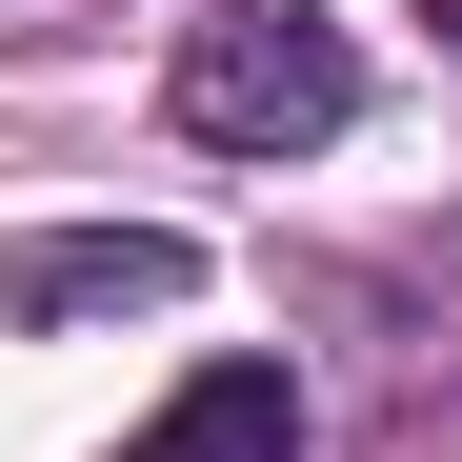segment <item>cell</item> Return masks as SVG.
<instances>
[{
	"mask_svg": "<svg viewBox=\"0 0 462 462\" xmlns=\"http://www.w3.org/2000/svg\"><path fill=\"white\" fill-rule=\"evenodd\" d=\"M362 121V41L322 21V0H201L181 21V141H221V162H301V141Z\"/></svg>",
	"mask_w": 462,
	"mask_h": 462,
	"instance_id": "1",
	"label": "cell"
},
{
	"mask_svg": "<svg viewBox=\"0 0 462 462\" xmlns=\"http://www.w3.org/2000/svg\"><path fill=\"white\" fill-rule=\"evenodd\" d=\"M201 242H162V221H60V242H0V322H141V301H181Z\"/></svg>",
	"mask_w": 462,
	"mask_h": 462,
	"instance_id": "2",
	"label": "cell"
},
{
	"mask_svg": "<svg viewBox=\"0 0 462 462\" xmlns=\"http://www.w3.org/2000/svg\"><path fill=\"white\" fill-rule=\"evenodd\" d=\"M121 462H301V382H282V362H201Z\"/></svg>",
	"mask_w": 462,
	"mask_h": 462,
	"instance_id": "3",
	"label": "cell"
},
{
	"mask_svg": "<svg viewBox=\"0 0 462 462\" xmlns=\"http://www.w3.org/2000/svg\"><path fill=\"white\" fill-rule=\"evenodd\" d=\"M422 21H462V0H422Z\"/></svg>",
	"mask_w": 462,
	"mask_h": 462,
	"instance_id": "4",
	"label": "cell"
}]
</instances>
